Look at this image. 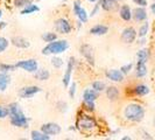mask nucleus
I'll return each instance as SVG.
<instances>
[{
  "mask_svg": "<svg viewBox=\"0 0 155 140\" xmlns=\"http://www.w3.org/2000/svg\"><path fill=\"white\" fill-rule=\"evenodd\" d=\"M51 64L54 65L55 68H61L63 65L62 58H60V57H54V58L51 60Z\"/></svg>",
  "mask_w": 155,
  "mask_h": 140,
  "instance_id": "f704fd0d",
  "label": "nucleus"
},
{
  "mask_svg": "<svg viewBox=\"0 0 155 140\" xmlns=\"http://www.w3.org/2000/svg\"><path fill=\"white\" fill-rule=\"evenodd\" d=\"M41 131L48 135H56V134L61 133V126L58 124H55V123H47V124L42 125Z\"/></svg>",
  "mask_w": 155,
  "mask_h": 140,
  "instance_id": "0eeeda50",
  "label": "nucleus"
},
{
  "mask_svg": "<svg viewBox=\"0 0 155 140\" xmlns=\"http://www.w3.org/2000/svg\"><path fill=\"white\" fill-rule=\"evenodd\" d=\"M74 13L78 16V19H79L82 22H86V21H87L86 11L83 7H81V5H79L78 1H75V4H74Z\"/></svg>",
  "mask_w": 155,
  "mask_h": 140,
  "instance_id": "ddd939ff",
  "label": "nucleus"
},
{
  "mask_svg": "<svg viewBox=\"0 0 155 140\" xmlns=\"http://www.w3.org/2000/svg\"><path fill=\"white\" fill-rule=\"evenodd\" d=\"M8 116V111L7 108H4V106H0V119L2 118H6Z\"/></svg>",
  "mask_w": 155,
  "mask_h": 140,
  "instance_id": "e433bc0d",
  "label": "nucleus"
},
{
  "mask_svg": "<svg viewBox=\"0 0 155 140\" xmlns=\"http://www.w3.org/2000/svg\"><path fill=\"white\" fill-rule=\"evenodd\" d=\"M154 126H155V118H154Z\"/></svg>",
  "mask_w": 155,
  "mask_h": 140,
  "instance_id": "49530a36",
  "label": "nucleus"
},
{
  "mask_svg": "<svg viewBox=\"0 0 155 140\" xmlns=\"http://www.w3.org/2000/svg\"><path fill=\"white\" fill-rule=\"evenodd\" d=\"M7 111L12 125H14L16 127H27L28 126V119L23 115L20 106L16 103L9 104L7 106Z\"/></svg>",
  "mask_w": 155,
  "mask_h": 140,
  "instance_id": "f03ea898",
  "label": "nucleus"
},
{
  "mask_svg": "<svg viewBox=\"0 0 155 140\" xmlns=\"http://www.w3.org/2000/svg\"><path fill=\"white\" fill-rule=\"evenodd\" d=\"M147 74V67H146V63L138 62L137 63V77L142 78L146 76Z\"/></svg>",
  "mask_w": 155,
  "mask_h": 140,
  "instance_id": "5701e85b",
  "label": "nucleus"
},
{
  "mask_svg": "<svg viewBox=\"0 0 155 140\" xmlns=\"http://www.w3.org/2000/svg\"><path fill=\"white\" fill-rule=\"evenodd\" d=\"M106 77L113 81V82H123L124 81V74L120 70L112 69L106 71Z\"/></svg>",
  "mask_w": 155,
  "mask_h": 140,
  "instance_id": "4468645a",
  "label": "nucleus"
},
{
  "mask_svg": "<svg viewBox=\"0 0 155 140\" xmlns=\"http://www.w3.org/2000/svg\"><path fill=\"white\" fill-rule=\"evenodd\" d=\"M72 70H74V57H70L69 62H68V67H67V71H65V74L63 76V84H64V86H68L70 84Z\"/></svg>",
  "mask_w": 155,
  "mask_h": 140,
  "instance_id": "2eb2a0df",
  "label": "nucleus"
},
{
  "mask_svg": "<svg viewBox=\"0 0 155 140\" xmlns=\"http://www.w3.org/2000/svg\"><path fill=\"white\" fill-rule=\"evenodd\" d=\"M117 1H119V0H117Z\"/></svg>",
  "mask_w": 155,
  "mask_h": 140,
  "instance_id": "de8ad7c7",
  "label": "nucleus"
},
{
  "mask_svg": "<svg viewBox=\"0 0 155 140\" xmlns=\"http://www.w3.org/2000/svg\"><path fill=\"white\" fill-rule=\"evenodd\" d=\"M16 68H21V69L26 70L28 72H35L38 70V62L35 60H25V61H20L15 64Z\"/></svg>",
  "mask_w": 155,
  "mask_h": 140,
  "instance_id": "39448f33",
  "label": "nucleus"
},
{
  "mask_svg": "<svg viewBox=\"0 0 155 140\" xmlns=\"http://www.w3.org/2000/svg\"><path fill=\"white\" fill-rule=\"evenodd\" d=\"M76 126L79 130V132L86 134V135H92L94 133H97L98 128H99L96 119L89 115H85V113H82L78 116Z\"/></svg>",
  "mask_w": 155,
  "mask_h": 140,
  "instance_id": "f257e3e1",
  "label": "nucleus"
},
{
  "mask_svg": "<svg viewBox=\"0 0 155 140\" xmlns=\"http://www.w3.org/2000/svg\"><path fill=\"white\" fill-rule=\"evenodd\" d=\"M148 29H149V23L145 22L139 28V33H138V35H139L140 38H145V36H146V34L148 33Z\"/></svg>",
  "mask_w": 155,
  "mask_h": 140,
  "instance_id": "7c9ffc66",
  "label": "nucleus"
},
{
  "mask_svg": "<svg viewBox=\"0 0 155 140\" xmlns=\"http://www.w3.org/2000/svg\"><path fill=\"white\" fill-rule=\"evenodd\" d=\"M123 139H124V140H130V139H131V138H130V137H124Z\"/></svg>",
  "mask_w": 155,
  "mask_h": 140,
  "instance_id": "37998d69",
  "label": "nucleus"
},
{
  "mask_svg": "<svg viewBox=\"0 0 155 140\" xmlns=\"http://www.w3.org/2000/svg\"><path fill=\"white\" fill-rule=\"evenodd\" d=\"M132 16L134 18V20H135V21H138V22H142V21H145V20L147 19V12H146L145 7L139 6V7H137V8H134V9H133Z\"/></svg>",
  "mask_w": 155,
  "mask_h": 140,
  "instance_id": "f8f14e48",
  "label": "nucleus"
},
{
  "mask_svg": "<svg viewBox=\"0 0 155 140\" xmlns=\"http://www.w3.org/2000/svg\"><path fill=\"white\" fill-rule=\"evenodd\" d=\"M31 2H33V0H15L14 1V6L19 8L27 7L28 5H31Z\"/></svg>",
  "mask_w": 155,
  "mask_h": 140,
  "instance_id": "c756f323",
  "label": "nucleus"
},
{
  "mask_svg": "<svg viewBox=\"0 0 155 140\" xmlns=\"http://www.w3.org/2000/svg\"><path fill=\"white\" fill-rule=\"evenodd\" d=\"M92 89H94V90L98 91V92L104 91V90H105V83H104V82H101V81H94L92 83Z\"/></svg>",
  "mask_w": 155,
  "mask_h": 140,
  "instance_id": "c85d7f7f",
  "label": "nucleus"
},
{
  "mask_svg": "<svg viewBox=\"0 0 155 140\" xmlns=\"http://www.w3.org/2000/svg\"><path fill=\"white\" fill-rule=\"evenodd\" d=\"M8 47V40L5 39L4 36H0V53L5 52Z\"/></svg>",
  "mask_w": 155,
  "mask_h": 140,
  "instance_id": "2f4dec72",
  "label": "nucleus"
},
{
  "mask_svg": "<svg viewBox=\"0 0 155 140\" xmlns=\"http://www.w3.org/2000/svg\"><path fill=\"white\" fill-rule=\"evenodd\" d=\"M55 29L61 34H69L71 32V25L68 20L61 18V19H57L55 21Z\"/></svg>",
  "mask_w": 155,
  "mask_h": 140,
  "instance_id": "423d86ee",
  "label": "nucleus"
},
{
  "mask_svg": "<svg viewBox=\"0 0 155 140\" xmlns=\"http://www.w3.org/2000/svg\"><path fill=\"white\" fill-rule=\"evenodd\" d=\"M99 6L106 12H114L119 7L117 0H101Z\"/></svg>",
  "mask_w": 155,
  "mask_h": 140,
  "instance_id": "9d476101",
  "label": "nucleus"
},
{
  "mask_svg": "<svg viewBox=\"0 0 155 140\" xmlns=\"http://www.w3.org/2000/svg\"><path fill=\"white\" fill-rule=\"evenodd\" d=\"M106 96L110 101H117L119 97V90L116 86H109L106 89Z\"/></svg>",
  "mask_w": 155,
  "mask_h": 140,
  "instance_id": "4be33fe9",
  "label": "nucleus"
},
{
  "mask_svg": "<svg viewBox=\"0 0 155 140\" xmlns=\"http://www.w3.org/2000/svg\"><path fill=\"white\" fill-rule=\"evenodd\" d=\"M124 117L132 123H139L145 117V109L138 103H131L125 108Z\"/></svg>",
  "mask_w": 155,
  "mask_h": 140,
  "instance_id": "7ed1b4c3",
  "label": "nucleus"
},
{
  "mask_svg": "<svg viewBox=\"0 0 155 140\" xmlns=\"http://www.w3.org/2000/svg\"><path fill=\"white\" fill-rule=\"evenodd\" d=\"M56 39H57V35H56L55 33H50V32L45 33V34L42 35V40L46 41V42H53V41H55Z\"/></svg>",
  "mask_w": 155,
  "mask_h": 140,
  "instance_id": "cd10ccee",
  "label": "nucleus"
},
{
  "mask_svg": "<svg viewBox=\"0 0 155 140\" xmlns=\"http://www.w3.org/2000/svg\"><path fill=\"white\" fill-rule=\"evenodd\" d=\"M90 1H92V2H94V1H96V0H90Z\"/></svg>",
  "mask_w": 155,
  "mask_h": 140,
  "instance_id": "a18cd8bd",
  "label": "nucleus"
},
{
  "mask_svg": "<svg viewBox=\"0 0 155 140\" xmlns=\"http://www.w3.org/2000/svg\"><path fill=\"white\" fill-rule=\"evenodd\" d=\"M69 47L68 41L65 40H60V41H53L49 42V45L46 46L42 49V54L43 55H49V54H61L63 52H65Z\"/></svg>",
  "mask_w": 155,
  "mask_h": 140,
  "instance_id": "20e7f679",
  "label": "nucleus"
},
{
  "mask_svg": "<svg viewBox=\"0 0 155 140\" xmlns=\"http://www.w3.org/2000/svg\"><path fill=\"white\" fill-rule=\"evenodd\" d=\"M81 53L82 55L86 58V61L90 63L91 65L94 64V57H93V49L92 47H90L89 45H83L81 47Z\"/></svg>",
  "mask_w": 155,
  "mask_h": 140,
  "instance_id": "9b49d317",
  "label": "nucleus"
},
{
  "mask_svg": "<svg viewBox=\"0 0 155 140\" xmlns=\"http://www.w3.org/2000/svg\"><path fill=\"white\" fill-rule=\"evenodd\" d=\"M49 76H50V74L46 69H38L35 71V77L38 78L39 81H46V79L49 78Z\"/></svg>",
  "mask_w": 155,
  "mask_h": 140,
  "instance_id": "393cba45",
  "label": "nucleus"
},
{
  "mask_svg": "<svg viewBox=\"0 0 155 140\" xmlns=\"http://www.w3.org/2000/svg\"><path fill=\"white\" fill-rule=\"evenodd\" d=\"M40 91H41V89H40L39 86H35V85L25 86V88H22L19 91V96L21 98H31V97H33L34 95H36Z\"/></svg>",
  "mask_w": 155,
  "mask_h": 140,
  "instance_id": "1a4fd4ad",
  "label": "nucleus"
},
{
  "mask_svg": "<svg viewBox=\"0 0 155 140\" xmlns=\"http://www.w3.org/2000/svg\"><path fill=\"white\" fill-rule=\"evenodd\" d=\"M98 8H99V5H96V7H94V9H93L92 12H91V16H93L96 13H97V11H98Z\"/></svg>",
  "mask_w": 155,
  "mask_h": 140,
  "instance_id": "ea45409f",
  "label": "nucleus"
},
{
  "mask_svg": "<svg viewBox=\"0 0 155 140\" xmlns=\"http://www.w3.org/2000/svg\"><path fill=\"white\" fill-rule=\"evenodd\" d=\"M1 15H2V11L0 9V18H1Z\"/></svg>",
  "mask_w": 155,
  "mask_h": 140,
  "instance_id": "c03bdc74",
  "label": "nucleus"
},
{
  "mask_svg": "<svg viewBox=\"0 0 155 140\" xmlns=\"http://www.w3.org/2000/svg\"><path fill=\"white\" fill-rule=\"evenodd\" d=\"M11 42H12V45H14L15 47L18 48H28V47L31 46V43H29V41L28 40H26L25 38H21V36H18V38H13V39L11 40Z\"/></svg>",
  "mask_w": 155,
  "mask_h": 140,
  "instance_id": "dca6fc26",
  "label": "nucleus"
},
{
  "mask_svg": "<svg viewBox=\"0 0 155 140\" xmlns=\"http://www.w3.org/2000/svg\"><path fill=\"white\" fill-rule=\"evenodd\" d=\"M134 4L139 5V6H142V7H146L147 6V0H133Z\"/></svg>",
  "mask_w": 155,
  "mask_h": 140,
  "instance_id": "4c0bfd02",
  "label": "nucleus"
},
{
  "mask_svg": "<svg viewBox=\"0 0 155 140\" xmlns=\"http://www.w3.org/2000/svg\"><path fill=\"white\" fill-rule=\"evenodd\" d=\"M31 137L33 140H49L50 139V137L46 134V133H43L42 131L39 132V131H31Z\"/></svg>",
  "mask_w": 155,
  "mask_h": 140,
  "instance_id": "b1692460",
  "label": "nucleus"
},
{
  "mask_svg": "<svg viewBox=\"0 0 155 140\" xmlns=\"http://www.w3.org/2000/svg\"><path fill=\"white\" fill-rule=\"evenodd\" d=\"M132 67H133L132 63H128V64H126V65H123V67L120 68V71H121L124 75H126V74H128V72L132 70Z\"/></svg>",
  "mask_w": 155,
  "mask_h": 140,
  "instance_id": "c9c22d12",
  "label": "nucleus"
},
{
  "mask_svg": "<svg viewBox=\"0 0 155 140\" xmlns=\"http://www.w3.org/2000/svg\"><path fill=\"white\" fill-rule=\"evenodd\" d=\"M137 31L133 28V27H127L123 31L121 34V40L124 41L125 43H132L134 42V40L137 38Z\"/></svg>",
  "mask_w": 155,
  "mask_h": 140,
  "instance_id": "6e6552de",
  "label": "nucleus"
},
{
  "mask_svg": "<svg viewBox=\"0 0 155 140\" xmlns=\"http://www.w3.org/2000/svg\"><path fill=\"white\" fill-rule=\"evenodd\" d=\"M119 13H120V18L124 21H130L132 19V11H131L130 6H127V5H123L120 11H119Z\"/></svg>",
  "mask_w": 155,
  "mask_h": 140,
  "instance_id": "a211bd4d",
  "label": "nucleus"
},
{
  "mask_svg": "<svg viewBox=\"0 0 155 140\" xmlns=\"http://www.w3.org/2000/svg\"><path fill=\"white\" fill-rule=\"evenodd\" d=\"M75 92H76V84H75V83H72L71 86H70V91H69L70 97H74V96H75Z\"/></svg>",
  "mask_w": 155,
  "mask_h": 140,
  "instance_id": "58836bf2",
  "label": "nucleus"
},
{
  "mask_svg": "<svg viewBox=\"0 0 155 140\" xmlns=\"http://www.w3.org/2000/svg\"><path fill=\"white\" fill-rule=\"evenodd\" d=\"M15 68H16L15 65H9V64H2V63H0V71H2V72L12 71V70H14Z\"/></svg>",
  "mask_w": 155,
  "mask_h": 140,
  "instance_id": "473e14b6",
  "label": "nucleus"
},
{
  "mask_svg": "<svg viewBox=\"0 0 155 140\" xmlns=\"http://www.w3.org/2000/svg\"><path fill=\"white\" fill-rule=\"evenodd\" d=\"M150 9H152V12H153V13L155 14V4H153V5L150 6Z\"/></svg>",
  "mask_w": 155,
  "mask_h": 140,
  "instance_id": "79ce46f5",
  "label": "nucleus"
},
{
  "mask_svg": "<svg viewBox=\"0 0 155 140\" xmlns=\"http://www.w3.org/2000/svg\"><path fill=\"white\" fill-rule=\"evenodd\" d=\"M40 8L36 6V5H33V4H31V5H28L27 7H25L21 11V14H31V13H34V12H38Z\"/></svg>",
  "mask_w": 155,
  "mask_h": 140,
  "instance_id": "bb28decb",
  "label": "nucleus"
},
{
  "mask_svg": "<svg viewBox=\"0 0 155 140\" xmlns=\"http://www.w3.org/2000/svg\"><path fill=\"white\" fill-rule=\"evenodd\" d=\"M9 82H11V77L7 75V72L0 71V91H5Z\"/></svg>",
  "mask_w": 155,
  "mask_h": 140,
  "instance_id": "6ab92c4d",
  "label": "nucleus"
},
{
  "mask_svg": "<svg viewBox=\"0 0 155 140\" xmlns=\"http://www.w3.org/2000/svg\"><path fill=\"white\" fill-rule=\"evenodd\" d=\"M148 57H149V53L147 49H141L138 52V62L146 63L148 61Z\"/></svg>",
  "mask_w": 155,
  "mask_h": 140,
  "instance_id": "a878e982",
  "label": "nucleus"
},
{
  "mask_svg": "<svg viewBox=\"0 0 155 140\" xmlns=\"http://www.w3.org/2000/svg\"><path fill=\"white\" fill-rule=\"evenodd\" d=\"M83 108H84L86 111H93V110H94V102L83 101Z\"/></svg>",
  "mask_w": 155,
  "mask_h": 140,
  "instance_id": "72a5a7b5",
  "label": "nucleus"
},
{
  "mask_svg": "<svg viewBox=\"0 0 155 140\" xmlns=\"http://www.w3.org/2000/svg\"><path fill=\"white\" fill-rule=\"evenodd\" d=\"M6 27V22H0V28L2 29V28H5Z\"/></svg>",
  "mask_w": 155,
  "mask_h": 140,
  "instance_id": "a19ab883",
  "label": "nucleus"
},
{
  "mask_svg": "<svg viewBox=\"0 0 155 140\" xmlns=\"http://www.w3.org/2000/svg\"><path fill=\"white\" fill-rule=\"evenodd\" d=\"M107 32H109V28L104 25H97L90 29V33L92 35H105Z\"/></svg>",
  "mask_w": 155,
  "mask_h": 140,
  "instance_id": "aec40b11",
  "label": "nucleus"
},
{
  "mask_svg": "<svg viewBox=\"0 0 155 140\" xmlns=\"http://www.w3.org/2000/svg\"><path fill=\"white\" fill-rule=\"evenodd\" d=\"M133 91H134L135 96L142 97V96H146V95L149 93V88L147 85H145V84H139V85H137L133 89Z\"/></svg>",
  "mask_w": 155,
  "mask_h": 140,
  "instance_id": "412c9836",
  "label": "nucleus"
},
{
  "mask_svg": "<svg viewBox=\"0 0 155 140\" xmlns=\"http://www.w3.org/2000/svg\"><path fill=\"white\" fill-rule=\"evenodd\" d=\"M98 98V91H96L94 89H86L83 92V101H90L94 102Z\"/></svg>",
  "mask_w": 155,
  "mask_h": 140,
  "instance_id": "f3484780",
  "label": "nucleus"
}]
</instances>
